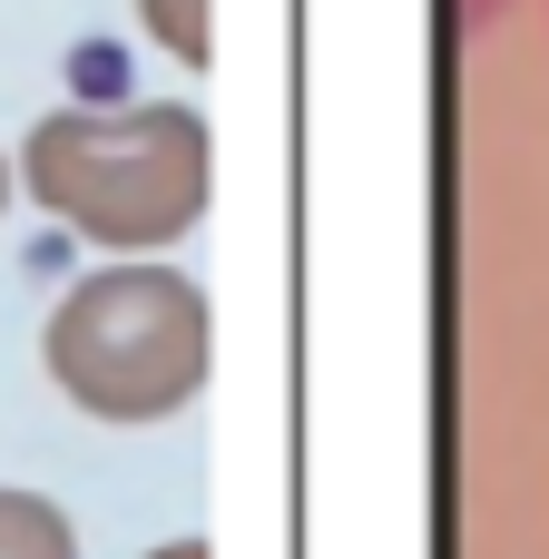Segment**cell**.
I'll list each match as a JSON object with an SVG mask.
<instances>
[{"mask_svg": "<svg viewBox=\"0 0 549 559\" xmlns=\"http://www.w3.org/2000/svg\"><path fill=\"white\" fill-rule=\"evenodd\" d=\"M0 559H79V531L49 491H10L0 481Z\"/></svg>", "mask_w": 549, "mask_h": 559, "instance_id": "3", "label": "cell"}, {"mask_svg": "<svg viewBox=\"0 0 549 559\" xmlns=\"http://www.w3.org/2000/svg\"><path fill=\"white\" fill-rule=\"evenodd\" d=\"M432 10H442V39H481V29H501L511 0H432Z\"/></svg>", "mask_w": 549, "mask_h": 559, "instance_id": "5", "label": "cell"}, {"mask_svg": "<svg viewBox=\"0 0 549 559\" xmlns=\"http://www.w3.org/2000/svg\"><path fill=\"white\" fill-rule=\"evenodd\" d=\"M10 187H20V157H0V206H10Z\"/></svg>", "mask_w": 549, "mask_h": 559, "instance_id": "6", "label": "cell"}, {"mask_svg": "<svg viewBox=\"0 0 549 559\" xmlns=\"http://www.w3.org/2000/svg\"><path fill=\"white\" fill-rule=\"evenodd\" d=\"M206 354H216L206 295H196V275H177L157 255H108L39 324L49 383L88 423H167V413H187L196 383H206Z\"/></svg>", "mask_w": 549, "mask_h": 559, "instance_id": "2", "label": "cell"}, {"mask_svg": "<svg viewBox=\"0 0 549 559\" xmlns=\"http://www.w3.org/2000/svg\"><path fill=\"white\" fill-rule=\"evenodd\" d=\"M20 187L108 255H157L206 216L216 138L187 98L147 108H49L20 138Z\"/></svg>", "mask_w": 549, "mask_h": 559, "instance_id": "1", "label": "cell"}, {"mask_svg": "<svg viewBox=\"0 0 549 559\" xmlns=\"http://www.w3.org/2000/svg\"><path fill=\"white\" fill-rule=\"evenodd\" d=\"M138 29H147L177 69H206V59H216V0H138Z\"/></svg>", "mask_w": 549, "mask_h": 559, "instance_id": "4", "label": "cell"}]
</instances>
